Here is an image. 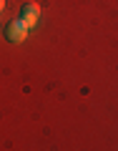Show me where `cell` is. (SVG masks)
<instances>
[{
	"mask_svg": "<svg viewBox=\"0 0 118 151\" xmlns=\"http://www.w3.org/2000/svg\"><path fill=\"white\" fill-rule=\"evenodd\" d=\"M3 8H5V0H0V13H3Z\"/></svg>",
	"mask_w": 118,
	"mask_h": 151,
	"instance_id": "3",
	"label": "cell"
},
{
	"mask_svg": "<svg viewBox=\"0 0 118 151\" xmlns=\"http://www.w3.org/2000/svg\"><path fill=\"white\" fill-rule=\"evenodd\" d=\"M28 30H30V28H28L23 20H13L10 25L5 28V38L10 40V43H23V40L28 38Z\"/></svg>",
	"mask_w": 118,
	"mask_h": 151,
	"instance_id": "1",
	"label": "cell"
},
{
	"mask_svg": "<svg viewBox=\"0 0 118 151\" xmlns=\"http://www.w3.org/2000/svg\"><path fill=\"white\" fill-rule=\"evenodd\" d=\"M20 20L25 23L28 28H35L38 25V20H40V8H38V3H25V5H23Z\"/></svg>",
	"mask_w": 118,
	"mask_h": 151,
	"instance_id": "2",
	"label": "cell"
}]
</instances>
